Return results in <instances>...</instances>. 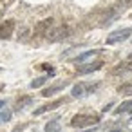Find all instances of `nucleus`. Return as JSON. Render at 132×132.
Wrapping results in <instances>:
<instances>
[{
  "label": "nucleus",
  "mask_w": 132,
  "mask_h": 132,
  "mask_svg": "<svg viewBox=\"0 0 132 132\" xmlns=\"http://www.w3.org/2000/svg\"><path fill=\"white\" fill-rule=\"evenodd\" d=\"M100 119L96 116H85V114H78L71 119V127L74 128H81V127H89V125H96Z\"/></svg>",
  "instance_id": "obj_1"
},
{
  "label": "nucleus",
  "mask_w": 132,
  "mask_h": 132,
  "mask_svg": "<svg viewBox=\"0 0 132 132\" xmlns=\"http://www.w3.org/2000/svg\"><path fill=\"white\" fill-rule=\"evenodd\" d=\"M130 35H132V29H118V31H112L107 36V45H114V44L125 42L127 38H130Z\"/></svg>",
  "instance_id": "obj_2"
},
{
  "label": "nucleus",
  "mask_w": 132,
  "mask_h": 132,
  "mask_svg": "<svg viewBox=\"0 0 132 132\" xmlns=\"http://www.w3.org/2000/svg\"><path fill=\"white\" fill-rule=\"evenodd\" d=\"M71 35V29L67 27V26H60V27H53V29H49L47 31V40H51V42H58V40H63L65 36H69Z\"/></svg>",
  "instance_id": "obj_3"
},
{
  "label": "nucleus",
  "mask_w": 132,
  "mask_h": 132,
  "mask_svg": "<svg viewBox=\"0 0 132 132\" xmlns=\"http://www.w3.org/2000/svg\"><path fill=\"white\" fill-rule=\"evenodd\" d=\"M96 87H98V83H76V85L72 87L71 94H72L74 98H83L85 94L94 92V90H96Z\"/></svg>",
  "instance_id": "obj_4"
},
{
  "label": "nucleus",
  "mask_w": 132,
  "mask_h": 132,
  "mask_svg": "<svg viewBox=\"0 0 132 132\" xmlns=\"http://www.w3.org/2000/svg\"><path fill=\"white\" fill-rule=\"evenodd\" d=\"M13 29H15V20H6L2 26H0V38H2V40L11 38Z\"/></svg>",
  "instance_id": "obj_5"
},
{
  "label": "nucleus",
  "mask_w": 132,
  "mask_h": 132,
  "mask_svg": "<svg viewBox=\"0 0 132 132\" xmlns=\"http://www.w3.org/2000/svg\"><path fill=\"white\" fill-rule=\"evenodd\" d=\"M63 103H65V98L56 100V101H53V103H47V105H44V107H38V109L35 110V116H40V114H44V112L54 110V109H58V107H60V105H63Z\"/></svg>",
  "instance_id": "obj_6"
},
{
  "label": "nucleus",
  "mask_w": 132,
  "mask_h": 132,
  "mask_svg": "<svg viewBox=\"0 0 132 132\" xmlns=\"http://www.w3.org/2000/svg\"><path fill=\"white\" fill-rule=\"evenodd\" d=\"M103 62H96V63H87V65H80L78 67V74H89V72H94L98 69H101Z\"/></svg>",
  "instance_id": "obj_7"
},
{
  "label": "nucleus",
  "mask_w": 132,
  "mask_h": 132,
  "mask_svg": "<svg viewBox=\"0 0 132 132\" xmlns=\"http://www.w3.org/2000/svg\"><path fill=\"white\" fill-rule=\"evenodd\" d=\"M65 85H67V81H62V83H56V85H53V87H49V89H44V90H42V96H44V98H49V96L60 92Z\"/></svg>",
  "instance_id": "obj_8"
},
{
  "label": "nucleus",
  "mask_w": 132,
  "mask_h": 132,
  "mask_svg": "<svg viewBox=\"0 0 132 132\" xmlns=\"http://www.w3.org/2000/svg\"><path fill=\"white\" fill-rule=\"evenodd\" d=\"M51 26H53V18L42 20V22L36 26V33H38V35H40V33H45V31H49V29H51Z\"/></svg>",
  "instance_id": "obj_9"
},
{
  "label": "nucleus",
  "mask_w": 132,
  "mask_h": 132,
  "mask_svg": "<svg viewBox=\"0 0 132 132\" xmlns=\"http://www.w3.org/2000/svg\"><path fill=\"white\" fill-rule=\"evenodd\" d=\"M98 53H100L98 49H94V51H87V53H81L80 56H76V58H74V62H76V63H83V62H87V58H90V56H96Z\"/></svg>",
  "instance_id": "obj_10"
},
{
  "label": "nucleus",
  "mask_w": 132,
  "mask_h": 132,
  "mask_svg": "<svg viewBox=\"0 0 132 132\" xmlns=\"http://www.w3.org/2000/svg\"><path fill=\"white\" fill-rule=\"evenodd\" d=\"M33 101V98L31 96H22L18 101H16V105H15V110H22V109H26L29 103Z\"/></svg>",
  "instance_id": "obj_11"
},
{
  "label": "nucleus",
  "mask_w": 132,
  "mask_h": 132,
  "mask_svg": "<svg viewBox=\"0 0 132 132\" xmlns=\"http://www.w3.org/2000/svg\"><path fill=\"white\" fill-rule=\"evenodd\" d=\"M44 132H60V121H58L56 118H54V119H51V121L45 125Z\"/></svg>",
  "instance_id": "obj_12"
},
{
  "label": "nucleus",
  "mask_w": 132,
  "mask_h": 132,
  "mask_svg": "<svg viewBox=\"0 0 132 132\" xmlns=\"http://www.w3.org/2000/svg\"><path fill=\"white\" fill-rule=\"evenodd\" d=\"M125 112H132V100L123 101V103L116 109V114H125Z\"/></svg>",
  "instance_id": "obj_13"
},
{
  "label": "nucleus",
  "mask_w": 132,
  "mask_h": 132,
  "mask_svg": "<svg viewBox=\"0 0 132 132\" xmlns=\"http://www.w3.org/2000/svg\"><path fill=\"white\" fill-rule=\"evenodd\" d=\"M49 76H53V74H47V76H40V78H35L33 81H31V89H38V87H42L47 80H49Z\"/></svg>",
  "instance_id": "obj_14"
},
{
  "label": "nucleus",
  "mask_w": 132,
  "mask_h": 132,
  "mask_svg": "<svg viewBox=\"0 0 132 132\" xmlns=\"http://www.w3.org/2000/svg\"><path fill=\"white\" fill-rule=\"evenodd\" d=\"M118 92H119V94H123V96H128V94H132V81H128V83H123V85L118 89Z\"/></svg>",
  "instance_id": "obj_15"
},
{
  "label": "nucleus",
  "mask_w": 132,
  "mask_h": 132,
  "mask_svg": "<svg viewBox=\"0 0 132 132\" xmlns=\"http://www.w3.org/2000/svg\"><path fill=\"white\" fill-rule=\"evenodd\" d=\"M11 119V110H2L0 112V123H7Z\"/></svg>",
  "instance_id": "obj_16"
},
{
  "label": "nucleus",
  "mask_w": 132,
  "mask_h": 132,
  "mask_svg": "<svg viewBox=\"0 0 132 132\" xmlns=\"http://www.w3.org/2000/svg\"><path fill=\"white\" fill-rule=\"evenodd\" d=\"M119 2H121L123 6H130V4H132V0H119Z\"/></svg>",
  "instance_id": "obj_17"
},
{
  "label": "nucleus",
  "mask_w": 132,
  "mask_h": 132,
  "mask_svg": "<svg viewBox=\"0 0 132 132\" xmlns=\"http://www.w3.org/2000/svg\"><path fill=\"white\" fill-rule=\"evenodd\" d=\"M4 107H6V101H4V100H0V109H4Z\"/></svg>",
  "instance_id": "obj_18"
},
{
  "label": "nucleus",
  "mask_w": 132,
  "mask_h": 132,
  "mask_svg": "<svg viewBox=\"0 0 132 132\" xmlns=\"http://www.w3.org/2000/svg\"><path fill=\"white\" fill-rule=\"evenodd\" d=\"M128 60H132V53H130V54H128Z\"/></svg>",
  "instance_id": "obj_19"
},
{
  "label": "nucleus",
  "mask_w": 132,
  "mask_h": 132,
  "mask_svg": "<svg viewBox=\"0 0 132 132\" xmlns=\"http://www.w3.org/2000/svg\"><path fill=\"white\" fill-rule=\"evenodd\" d=\"M110 132H121V130H118V128H116V130H110Z\"/></svg>",
  "instance_id": "obj_20"
}]
</instances>
